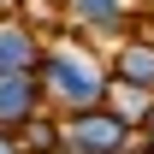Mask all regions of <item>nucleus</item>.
<instances>
[{"label": "nucleus", "instance_id": "f257e3e1", "mask_svg": "<svg viewBox=\"0 0 154 154\" xmlns=\"http://www.w3.org/2000/svg\"><path fill=\"white\" fill-rule=\"evenodd\" d=\"M125 142H131V125L113 119V113H83L71 125V148L77 154H119Z\"/></svg>", "mask_w": 154, "mask_h": 154}, {"label": "nucleus", "instance_id": "0eeeda50", "mask_svg": "<svg viewBox=\"0 0 154 154\" xmlns=\"http://www.w3.org/2000/svg\"><path fill=\"white\" fill-rule=\"evenodd\" d=\"M0 154H18V148H12V136H6V131H0Z\"/></svg>", "mask_w": 154, "mask_h": 154}, {"label": "nucleus", "instance_id": "f03ea898", "mask_svg": "<svg viewBox=\"0 0 154 154\" xmlns=\"http://www.w3.org/2000/svg\"><path fill=\"white\" fill-rule=\"evenodd\" d=\"M48 77H54L59 95L77 101V107H95V101H101V77H95V65H83V59H71V54H54V59H48Z\"/></svg>", "mask_w": 154, "mask_h": 154}, {"label": "nucleus", "instance_id": "7ed1b4c3", "mask_svg": "<svg viewBox=\"0 0 154 154\" xmlns=\"http://www.w3.org/2000/svg\"><path fill=\"white\" fill-rule=\"evenodd\" d=\"M30 107H36V83H30V71H6V77H0V125L30 119Z\"/></svg>", "mask_w": 154, "mask_h": 154}, {"label": "nucleus", "instance_id": "423d86ee", "mask_svg": "<svg viewBox=\"0 0 154 154\" xmlns=\"http://www.w3.org/2000/svg\"><path fill=\"white\" fill-rule=\"evenodd\" d=\"M71 6H77V18L101 24V30H113V24H119V0H71Z\"/></svg>", "mask_w": 154, "mask_h": 154}, {"label": "nucleus", "instance_id": "39448f33", "mask_svg": "<svg viewBox=\"0 0 154 154\" xmlns=\"http://www.w3.org/2000/svg\"><path fill=\"white\" fill-rule=\"evenodd\" d=\"M119 77L136 89H154V48H125L119 54Z\"/></svg>", "mask_w": 154, "mask_h": 154}, {"label": "nucleus", "instance_id": "20e7f679", "mask_svg": "<svg viewBox=\"0 0 154 154\" xmlns=\"http://www.w3.org/2000/svg\"><path fill=\"white\" fill-rule=\"evenodd\" d=\"M30 65H36V42H30V30L0 24V77H6V71H30Z\"/></svg>", "mask_w": 154, "mask_h": 154}, {"label": "nucleus", "instance_id": "6e6552de", "mask_svg": "<svg viewBox=\"0 0 154 154\" xmlns=\"http://www.w3.org/2000/svg\"><path fill=\"white\" fill-rule=\"evenodd\" d=\"M148 154H154V136H148Z\"/></svg>", "mask_w": 154, "mask_h": 154}]
</instances>
